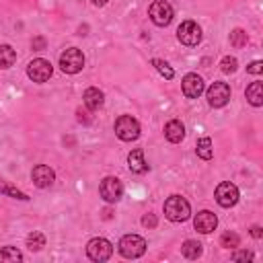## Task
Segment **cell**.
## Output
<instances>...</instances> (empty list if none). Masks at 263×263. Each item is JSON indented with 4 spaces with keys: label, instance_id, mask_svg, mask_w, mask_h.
<instances>
[{
    "label": "cell",
    "instance_id": "d6a6232c",
    "mask_svg": "<svg viewBox=\"0 0 263 263\" xmlns=\"http://www.w3.org/2000/svg\"><path fill=\"white\" fill-rule=\"evenodd\" d=\"M76 115H78V121H80V123H90L88 111H82V109H78V111H76Z\"/></svg>",
    "mask_w": 263,
    "mask_h": 263
},
{
    "label": "cell",
    "instance_id": "4dcf8cb0",
    "mask_svg": "<svg viewBox=\"0 0 263 263\" xmlns=\"http://www.w3.org/2000/svg\"><path fill=\"white\" fill-rule=\"evenodd\" d=\"M142 224H144L146 228H156L158 220H156V216H154V214H146V216L142 218Z\"/></svg>",
    "mask_w": 263,
    "mask_h": 263
},
{
    "label": "cell",
    "instance_id": "f1b7e54d",
    "mask_svg": "<svg viewBox=\"0 0 263 263\" xmlns=\"http://www.w3.org/2000/svg\"><path fill=\"white\" fill-rule=\"evenodd\" d=\"M253 257H255V255H253L251 251H236V253L232 255L234 261H253Z\"/></svg>",
    "mask_w": 263,
    "mask_h": 263
},
{
    "label": "cell",
    "instance_id": "8fae6325",
    "mask_svg": "<svg viewBox=\"0 0 263 263\" xmlns=\"http://www.w3.org/2000/svg\"><path fill=\"white\" fill-rule=\"evenodd\" d=\"M216 201L222 205V208H232L236 201H238V189H236V185L234 183H230V181H224V183H220L218 187H216Z\"/></svg>",
    "mask_w": 263,
    "mask_h": 263
},
{
    "label": "cell",
    "instance_id": "7402d4cb",
    "mask_svg": "<svg viewBox=\"0 0 263 263\" xmlns=\"http://www.w3.org/2000/svg\"><path fill=\"white\" fill-rule=\"evenodd\" d=\"M16 261H23V255L18 249H14V247L0 249V263H16Z\"/></svg>",
    "mask_w": 263,
    "mask_h": 263
},
{
    "label": "cell",
    "instance_id": "7a4b0ae2",
    "mask_svg": "<svg viewBox=\"0 0 263 263\" xmlns=\"http://www.w3.org/2000/svg\"><path fill=\"white\" fill-rule=\"evenodd\" d=\"M117 247H119V253L125 259H138V257H142L146 253V240L140 234H125V236H121Z\"/></svg>",
    "mask_w": 263,
    "mask_h": 263
},
{
    "label": "cell",
    "instance_id": "ac0fdd59",
    "mask_svg": "<svg viewBox=\"0 0 263 263\" xmlns=\"http://www.w3.org/2000/svg\"><path fill=\"white\" fill-rule=\"evenodd\" d=\"M247 95V101L253 105V107H261L263 105V84L261 82H251L245 90Z\"/></svg>",
    "mask_w": 263,
    "mask_h": 263
},
{
    "label": "cell",
    "instance_id": "e0dca14e",
    "mask_svg": "<svg viewBox=\"0 0 263 263\" xmlns=\"http://www.w3.org/2000/svg\"><path fill=\"white\" fill-rule=\"evenodd\" d=\"M82 101H84L86 109H90V111H97V109L103 105V101H105V95H103L99 88L90 86V88H86V90H84V95H82Z\"/></svg>",
    "mask_w": 263,
    "mask_h": 263
},
{
    "label": "cell",
    "instance_id": "d4e9b609",
    "mask_svg": "<svg viewBox=\"0 0 263 263\" xmlns=\"http://www.w3.org/2000/svg\"><path fill=\"white\" fill-rule=\"evenodd\" d=\"M220 245L226 247V249H236V247L240 245V238H238L236 232H224V234L220 236Z\"/></svg>",
    "mask_w": 263,
    "mask_h": 263
},
{
    "label": "cell",
    "instance_id": "83f0119b",
    "mask_svg": "<svg viewBox=\"0 0 263 263\" xmlns=\"http://www.w3.org/2000/svg\"><path fill=\"white\" fill-rule=\"evenodd\" d=\"M247 33L242 31V29H234L232 33H230V43L234 45V47H242V45H247Z\"/></svg>",
    "mask_w": 263,
    "mask_h": 263
},
{
    "label": "cell",
    "instance_id": "9a60e30c",
    "mask_svg": "<svg viewBox=\"0 0 263 263\" xmlns=\"http://www.w3.org/2000/svg\"><path fill=\"white\" fill-rule=\"evenodd\" d=\"M164 138L173 144H179L183 138H185V125L179 121V119H171L166 125H164Z\"/></svg>",
    "mask_w": 263,
    "mask_h": 263
},
{
    "label": "cell",
    "instance_id": "d6986e66",
    "mask_svg": "<svg viewBox=\"0 0 263 263\" xmlns=\"http://www.w3.org/2000/svg\"><path fill=\"white\" fill-rule=\"evenodd\" d=\"M16 62V51L10 45H0V68L6 70Z\"/></svg>",
    "mask_w": 263,
    "mask_h": 263
},
{
    "label": "cell",
    "instance_id": "2e32d148",
    "mask_svg": "<svg viewBox=\"0 0 263 263\" xmlns=\"http://www.w3.org/2000/svg\"><path fill=\"white\" fill-rule=\"evenodd\" d=\"M127 164H129V171H132V173H138V175L146 173V171H148V164H146V160H144V150H142V148L132 150V152L127 154Z\"/></svg>",
    "mask_w": 263,
    "mask_h": 263
},
{
    "label": "cell",
    "instance_id": "5b68a950",
    "mask_svg": "<svg viewBox=\"0 0 263 263\" xmlns=\"http://www.w3.org/2000/svg\"><path fill=\"white\" fill-rule=\"evenodd\" d=\"M99 193L107 203H115L123 197V183L117 177H105L99 185Z\"/></svg>",
    "mask_w": 263,
    "mask_h": 263
},
{
    "label": "cell",
    "instance_id": "30bf717a",
    "mask_svg": "<svg viewBox=\"0 0 263 263\" xmlns=\"http://www.w3.org/2000/svg\"><path fill=\"white\" fill-rule=\"evenodd\" d=\"M177 37H179V41H181L183 45H189V47H191V45H197V43L201 41V29H199L197 23L185 21V23L179 25Z\"/></svg>",
    "mask_w": 263,
    "mask_h": 263
},
{
    "label": "cell",
    "instance_id": "484cf974",
    "mask_svg": "<svg viewBox=\"0 0 263 263\" xmlns=\"http://www.w3.org/2000/svg\"><path fill=\"white\" fill-rule=\"evenodd\" d=\"M152 66H154V68H156V70H158V72H160V74H162L166 80H171V78L175 76L173 68H171V66H168L164 60H158V58H154V60H152Z\"/></svg>",
    "mask_w": 263,
    "mask_h": 263
},
{
    "label": "cell",
    "instance_id": "5bb4252c",
    "mask_svg": "<svg viewBox=\"0 0 263 263\" xmlns=\"http://www.w3.org/2000/svg\"><path fill=\"white\" fill-rule=\"evenodd\" d=\"M193 226H195L197 232L210 234L212 230H216L218 218H216V214H212L210 210H203V212H197V216H195V220H193Z\"/></svg>",
    "mask_w": 263,
    "mask_h": 263
},
{
    "label": "cell",
    "instance_id": "1f68e13d",
    "mask_svg": "<svg viewBox=\"0 0 263 263\" xmlns=\"http://www.w3.org/2000/svg\"><path fill=\"white\" fill-rule=\"evenodd\" d=\"M31 47H33V49H37V51L45 49V39H43V37H35V39L31 41Z\"/></svg>",
    "mask_w": 263,
    "mask_h": 263
},
{
    "label": "cell",
    "instance_id": "44dd1931",
    "mask_svg": "<svg viewBox=\"0 0 263 263\" xmlns=\"http://www.w3.org/2000/svg\"><path fill=\"white\" fill-rule=\"evenodd\" d=\"M181 253L187 259H197L201 255V245L197 240H185L183 247H181Z\"/></svg>",
    "mask_w": 263,
    "mask_h": 263
},
{
    "label": "cell",
    "instance_id": "4316f807",
    "mask_svg": "<svg viewBox=\"0 0 263 263\" xmlns=\"http://www.w3.org/2000/svg\"><path fill=\"white\" fill-rule=\"evenodd\" d=\"M220 68H222L224 74H232V72H236L238 62H236V58H232V55H224L222 62H220Z\"/></svg>",
    "mask_w": 263,
    "mask_h": 263
},
{
    "label": "cell",
    "instance_id": "836d02e7",
    "mask_svg": "<svg viewBox=\"0 0 263 263\" xmlns=\"http://www.w3.org/2000/svg\"><path fill=\"white\" fill-rule=\"evenodd\" d=\"M251 234H253L255 238H261V236H263V232H261V228H259V226H253V228H251Z\"/></svg>",
    "mask_w": 263,
    "mask_h": 263
},
{
    "label": "cell",
    "instance_id": "7c38bea8",
    "mask_svg": "<svg viewBox=\"0 0 263 263\" xmlns=\"http://www.w3.org/2000/svg\"><path fill=\"white\" fill-rule=\"evenodd\" d=\"M181 88H183V95H185L187 99H197V97L205 90V86H203V78L197 76L195 72H189V74L183 76V80H181Z\"/></svg>",
    "mask_w": 263,
    "mask_h": 263
},
{
    "label": "cell",
    "instance_id": "6da1fadb",
    "mask_svg": "<svg viewBox=\"0 0 263 263\" xmlns=\"http://www.w3.org/2000/svg\"><path fill=\"white\" fill-rule=\"evenodd\" d=\"M191 214V208H189V201L181 195H171L166 201H164V216L171 220V222H185Z\"/></svg>",
    "mask_w": 263,
    "mask_h": 263
},
{
    "label": "cell",
    "instance_id": "9c48e42d",
    "mask_svg": "<svg viewBox=\"0 0 263 263\" xmlns=\"http://www.w3.org/2000/svg\"><path fill=\"white\" fill-rule=\"evenodd\" d=\"M205 97H208V103L212 107H224L230 101V86L226 82H222V80L212 82L210 88L205 90Z\"/></svg>",
    "mask_w": 263,
    "mask_h": 263
},
{
    "label": "cell",
    "instance_id": "e575fe53",
    "mask_svg": "<svg viewBox=\"0 0 263 263\" xmlns=\"http://www.w3.org/2000/svg\"><path fill=\"white\" fill-rule=\"evenodd\" d=\"M90 2H92L95 6H105V4H107V0H90Z\"/></svg>",
    "mask_w": 263,
    "mask_h": 263
},
{
    "label": "cell",
    "instance_id": "ba28073f",
    "mask_svg": "<svg viewBox=\"0 0 263 263\" xmlns=\"http://www.w3.org/2000/svg\"><path fill=\"white\" fill-rule=\"evenodd\" d=\"M86 255L92 259V261H107L111 255H113V245L107 240V238H103V236H99V238H92V240H88V245H86Z\"/></svg>",
    "mask_w": 263,
    "mask_h": 263
},
{
    "label": "cell",
    "instance_id": "3957f363",
    "mask_svg": "<svg viewBox=\"0 0 263 263\" xmlns=\"http://www.w3.org/2000/svg\"><path fill=\"white\" fill-rule=\"evenodd\" d=\"M60 68L66 74H78L84 68V53L78 47H68L60 55Z\"/></svg>",
    "mask_w": 263,
    "mask_h": 263
},
{
    "label": "cell",
    "instance_id": "603a6c76",
    "mask_svg": "<svg viewBox=\"0 0 263 263\" xmlns=\"http://www.w3.org/2000/svg\"><path fill=\"white\" fill-rule=\"evenodd\" d=\"M27 247H29L31 251H41V249L45 247V236H43L41 232L33 230V232L27 236Z\"/></svg>",
    "mask_w": 263,
    "mask_h": 263
},
{
    "label": "cell",
    "instance_id": "ffe728a7",
    "mask_svg": "<svg viewBox=\"0 0 263 263\" xmlns=\"http://www.w3.org/2000/svg\"><path fill=\"white\" fill-rule=\"evenodd\" d=\"M197 156L199 158H203V160H210L212 156H214V148H212V140L208 138V136H203V138H199L197 140Z\"/></svg>",
    "mask_w": 263,
    "mask_h": 263
},
{
    "label": "cell",
    "instance_id": "52a82bcc",
    "mask_svg": "<svg viewBox=\"0 0 263 263\" xmlns=\"http://www.w3.org/2000/svg\"><path fill=\"white\" fill-rule=\"evenodd\" d=\"M51 74H53V66L43 58H37L33 62H29V66H27V76L33 82H39V84L47 82L51 78Z\"/></svg>",
    "mask_w": 263,
    "mask_h": 263
},
{
    "label": "cell",
    "instance_id": "277c9868",
    "mask_svg": "<svg viewBox=\"0 0 263 263\" xmlns=\"http://www.w3.org/2000/svg\"><path fill=\"white\" fill-rule=\"evenodd\" d=\"M115 136L123 142H134L140 138V123L132 115H121L115 121Z\"/></svg>",
    "mask_w": 263,
    "mask_h": 263
},
{
    "label": "cell",
    "instance_id": "4fadbf2b",
    "mask_svg": "<svg viewBox=\"0 0 263 263\" xmlns=\"http://www.w3.org/2000/svg\"><path fill=\"white\" fill-rule=\"evenodd\" d=\"M31 179L33 183L39 187V189H45V187H51L53 181H55V173L47 166V164H37L31 173Z\"/></svg>",
    "mask_w": 263,
    "mask_h": 263
},
{
    "label": "cell",
    "instance_id": "cb8c5ba5",
    "mask_svg": "<svg viewBox=\"0 0 263 263\" xmlns=\"http://www.w3.org/2000/svg\"><path fill=\"white\" fill-rule=\"evenodd\" d=\"M0 193H4V195H10V197H16V199H23V201H27L29 197H27V193H23V191H18L16 187H10L4 179H0Z\"/></svg>",
    "mask_w": 263,
    "mask_h": 263
},
{
    "label": "cell",
    "instance_id": "f546056e",
    "mask_svg": "<svg viewBox=\"0 0 263 263\" xmlns=\"http://www.w3.org/2000/svg\"><path fill=\"white\" fill-rule=\"evenodd\" d=\"M247 72H249V74H261V72H263V62H259V60L251 62V64L247 66Z\"/></svg>",
    "mask_w": 263,
    "mask_h": 263
},
{
    "label": "cell",
    "instance_id": "8992f818",
    "mask_svg": "<svg viewBox=\"0 0 263 263\" xmlns=\"http://www.w3.org/2000/svg\"><path fill=\"white\" fill-rule=\"evenodd\" d=\"M148 14H150V18H152L154 25L166 27L173 21V6L166 0H154L150 4V8H148Z\"/></svg>",
    "mask_w": 263,
    "mask_h": 263
}]
</instances>
